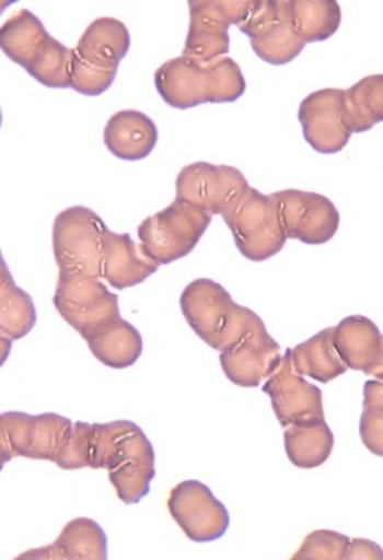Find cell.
<instances>
[{"label":"cell","mask_w":383,"mask_h":560,"mask_svg":"<svg viewBox=\"0 0 383 560\" xmlns=\"http://www.w3.org/2000/svg\"><path fill=\"white\" fill-rule=\"evenodd\" d=\"M106 230L103 218L83 206L59 212L53 226V250L59 272L103 278Z\"/></svg>","instance_id":"8"},{"label":"cell","mask_w":383,"mask_h":560,"mask_svg":"<svg viewBox=\"0 0 383 560\" xmlns=\"http://www.w3.org/2000/svg\"><path fill=\"white\" fill-rule=\"evenodd\" d=\"M359 436L371 454L383 457V382L380 380L371 378L364 383Z\"/></svg>","instance_id":"29"},{"label":"cell","mask_w":383,"mask_h":560,"mask_svg":"<svg viewBox=\"0 0 383 560\" xmlns=\"http://www.w3.org/2000/svg\"><path fill=\"white\" fill-rule=\"evenodd\" d=\"M263 392L271 398L275 416L283 430L294 422L325 418L323 392L294 370L292 349H287L277 370L263 383Z\"/></svg>","instance_id":"16"},{"label":"cell","mask_w":383,"mask_h":560,"mask_svg":"<svg viewBox=\"0 0 383 560\" xmlns=\"http://www.w3.org/2000/svg\"><path fill=\"white\" fill-rule=\"evenodd\" d=\"M343 94L340 89L316 90L299 106L302 135L320 154H337L351 140L352 135L344 127Z\"/></svg>","instance_id":"18"},{"label":"cell","mask_w":383,"mask_h":560,"mask_svg":"<svg viewBox=\"0 0 383 560\" xmlns=\"http://www.w3.org/2000/svg\"><path fill=\"white\" fill-rule=\"evenodd\" d=\"M37 325V308L30 293L21 290L5 260L2 259L0 278V334L2 340H21Z\"/></svg>","instance_id":"26"},{"label":"cell","mask_w":383,"mask_h":560,"mask_svg":"<svg viewBox=\"0 0 383 560\" xmlns=\"http://www.w3.org/2000/svg\"><path fill=\"white\" fill-rule=\"evenodd\" d=\"M71 428V419L54 412L38 416L4 412L0 416L2 463L5 464L14 457L56 463L62 440Z\"/></svg>","instance_id":"12"},{"label":"cell","mask_w":383,"mask_h":560,"mask_svg":"<svg viewBox=\"0 0 383 560\" xmlns=\"http://www.w3.org/2000/svg\"><path fill=\"white\" fill-rule=\"evenodd\" d=\"M286 454L301 469H314L330 459L335 439L325 418L294 422L283 431Z\"/></svg>","instance_id":"23"},{"label":"cell","mask_w":383,"mask_h":560,"mask_svg":"<svg viewBox=\"0 0 383 560\" xmlns=\"http://www.w3.org/2000/svg\"><path fill=\"white\" fill-rule=\"evenodd\" d=\"M176 197L196 203L212 215L227 218L241 202L249 182L242 171L227 164L194 163L176 176Z\"/></svg>","instance_id":"13"},{"label":"cell","mask_w":383,"mask_h":560,"mask_svg":"<svg viewBox=\"0 0 383 560\" xmlns=\"http://www.w3.org/2000/svg\"><path fill=\"white\" fill-rule=\"evenodd\" d=\"M54 307L85 341L94 340L121 319L119 299L103 278L59 272Z\"/></svg>","instance_id":"6"},{"label":"cell","mask_w":383,"mask_h":560,"mask_svg":"<svg viewBox=\"0 0 383 560\" xmlns=\"http://www.w3.org/2000/svg\"><path fill=\"white\" fill-rule=\"evenodd\" d=\"M130 45V32L121 21L98 18L90 23L73 49L71 89L86 97L106 94Z\"/></svg>","instance_id":"5"},{"label":"cell","mask_w":383,"mask_h":560,"mask_svg":"<svg viewBox=\"0 0 383 560\" xmlns=\"http://www.w3.org/2000/svg\"><path fill=\"white\" fill-rule=\"evenodd\" d=\"M292 362L299 374L320 383L334 382L349 370L335 350L334 328L322 329L310 340L294 347Z\"/></svg>","instance_id":"25"},{"label":"cell","mask_w":383,"mask_h":560,"mask_svg":"<svg viewBox=\"0 0 383 560\" xmlns=\"http://www.w3.org/2000/svg\"><path fill=\"white\" fill-rule=\"evenodd\" d=\"M0 49L47 89H71L73 49L56 40L28 9H20L4 21Z\"/></svg>","instance_id":"4"},{"label":"cell","mask_w":383,"mask_h":560,"mask_svg":"<svg viewBox=\"0 0 383 560\" xmlns=\"http://www.w3.org/2000/svg\"><path fill=\"white\" fill-rule=\"evenodd\" d=\"M160 268V262L140 242H135L130 233L104 232L103 280L113 289H131L155 275Z\"/></svg>","instance_id":"19"},{"label":"cell","mask_w":383,"mask_h":560,"mask_svg":"<svg viewBox=\"0 0 383 560\" xmlns=\"http://www.w3.org/2000/svg\"><path fill=\"white\" fill-rule=\"evenodd\" d=\"M154 85L163 102L175 109H192L202 104H232L247 89L242 68L232 57L202 62L184 54L155 70Z\"/></svg>","instance_id":"2"},{"label":"cell","mask_w":383,"mask_h":560,"mask_svg":"<svg viewBox=\"0 0 383 560\" xmlns=\"http://www.w3.org/2000/svg\"><path fill=\"white\" fill-rule=\"evenodd\" d=\"M90 467L107 469L123 504H139L155 478V454L151 440L134 421L94 424Z\"/></svg>","instance_id":"1"},{"label":"cell","mask_w":383,"mask_h":560,"mask_svg":"<svg viewBox=\"0 0 383 560\" xmlns=\"http://www.w3.org/2000/svg\"><path fill=\"white\" fill-rule=\"evenodd\" d=\"M179 308L197 337L212 350L236 346L251 329L265 325L253 308L239 305L218 281H190L179 296Z\"/></svg>","instance_id":"3"},{"label":"cell","mask_w":383,"mask_h":560,"mask_svg":"<svg viewBox=\"0 0 383 560\" xmlns=\"http://www.w3.org/2000/svg\"><path fill=\"white\" fill-rule=\"evenodd\" d=\"M383 335L367 316H349L334 326V347L349 370L367 371L382 350Z\"/></svg>","instance_id":"22"},{"label":"cell","mask_w":383,"mask_h":560,"mask_svg":"<svg viewBox=\"0 0 383 560\" xmlns=\"http://www.w3.org/2000/svg\"><path fill=\"white\" fill-rule=\"evenodd\" d=\"M294 26L304 44L325 42L339 32L343 9L335 0H292Z\"/></svg>","instance_id":"28"},{"label":"cell","mask_w":383,"mask_h":560,"mask_svg":"<svg viewBox=\"0 0 383 560\" xmlns=\"http://www.w3.org/2000/svg\"><path fill=\"white\" fill-rule=\"evenodd\" d=\"M86 346L101 364L113 370H127L142 355L143 340L139 329L121 317L103 335L86 341Z\"/></svg>","instance_id":"27"},{"label":"cell","mask_w":383,"mask_h":560,"mask_svg":"<svg viewBox=\"0 0 383 560\" xmlns=\"http://www.w3.org/2000/svg\"><path fill=\"white\" fill-rule=\"evenodd\" d=\"M281 358L280 343L262 325L251 329L236 346L220 352V364L233 385L256 388L277 370Z\"/></svg>","instance_id":"17"},{"label":"cell","mask_w":383,"mask_h":560,"mask_svg":"<svg viewBox=\"0 0 383 560\" xmlns=\"http://www.w3.org/2000/svg\"><path fill=\"white\" fill-rule=\"evenodd\" d=\"M239 30L249 38L254 54L268 65H289L306 47L295 32L292 0H257Z\"/></svg>","instance_id":"11"},{"label":"cell","mask_w":383,"mask_h":560,"mask_svg":"<svg viewBox=\"0 0 383 560\" xmlns=\"http://www.w3.org/2000/svg\"><path fill=\"white\" fill-rule=\"evenodd\" d=\"M167 511L194 544L220 540L230 528L229 509L197 479L182 481L170 491Z\"/></svg>","instance_id":"14"},{"label":"cell","mask_w":383,"mask_h":560,"mask_svg":"<svg viewBox=\"0 0 383 560\" xmlns=\"http://www.w3.org/2000/svg\"><path fill=\"white\" fill-rule=\"evenodd\" d=\"M224 223L232 232L239 253L253 262L271 259L286 247L287 236L277 200L254 187L247 188Z\"/></svg>","instance_id":"9"},{"label":"cell","mask_w":383,"mask_h":560,"mask_svg":"<svg viewBox=\"0 0 383 560\" xmlns=\"http://www.w3.org/2000/svg\"><path fill=\"white\" fill-rule=\"evenodd\" d=\"M16 559H107V536L95 521L78 517L66 524L58 540Z\"/></svg>","instance_id":"21"},{"label":"cell","mask_w":383,"mask_h":560,"mask_svg":"<svg viewBox=\"0 0 383 560\" xmlns=\"http://www.w3.org/2000/svg\"><path fill=\"white\" fill-rule=\"evenodd\" d=\"M347 559L352 560H383V548L375 541L364 540V538H355L349 545Z\"/></svg>","instance_id":"32"},{"label":"cell","mask_w":383,"mask_h":560,"mask_svg":"<svg viewBox=\"0 0 383 560\" xmlns=\"http://www.w3.org/2000/svg\"><path fill=\"white\" fill-rule=\"evenodd\" d=\"M92 434H94V424L83 421L73 422V428L66 433L65 440H62L56 464L65 471L90 467Z\"/></svg>","instance_id":"30"},{"label":"cell","mask_w":383,"mask_h":560,"mask_svg":"<svg viewBox=\"0 0 383 560\" xmlns=\"http://www.w3.org/2000/svg\"><path fill=\"white\" fill-rule=\"evenodd\" d=\"M257 0H188L187 40L184 56L202 62L217 61L230 50V26L242 25Z\"/></svg>","instance_id":"10"},{"label":"cell","mask_w":383,"mask_h":560,"mask_svg":"<svg viewBox=\"0 0 383 560\" xmlns=\"http://www.w3.org/2000/svg\"><path fill=\"white\" fill-rule=\"evenodd\" d=\"M364 374L367 376H370V378L380 380V382H383V343H382V350H380L379 358L375 359V362L368 368L367 371H364Z\"/></svg>","instance_id":"33"},{"label":"cell","mask_w":383,"mask_h":560,"mask_svg":"<svg viewBox=\"0 0 383 560\" xmlns=\"http://www.w3.org/2000/svg\"><path fill=\"white\" fill-rule=\"evenodd\" d=\"M214 215L206 209L176 197L166 209L140 223L139 240L161 266L184 259L208 232Z\"/></svg>","instance_id":"7"},{"label":"cell","mask_w":383,"mask_h":560,"mask_svg":"<svg viewBox=\"0 0 383 560\" xmlns=\"http://www.w3.org/2000/svg\"><path fill=\"white\" fill-rule=\"evenodd\" d=\"M344 127L349 133H364L383 122V74H370L343 94Z\"/></svg>","instance_id":"24"},{"label":"cell","mask_w":383,"mask_h":560,"mask_svg":"<svg viewBox=\"0 0 383 560\" xmlns=\"http://www.w3.org/2000/svg\"><path fill=\"white\" fill-rule=\"evenodd\" d=\"M351 538L332 529L310 533L301 548L292 556L295 560H343L347 559Z\"/></svg>","instance_id":"31"},{"label":"cell","mask_w":383,"mask_h":560,"mask_svg":"<svg viewBox=\"0 0 383 560\" xmlns=\"http://www.w3.org/2000/svg\"><path fill=\"white\" fill-rule=\"evenodd\" d=\"M271 196L277 200L287 240L323 245L339 232L340 214L328 197L304 190H280Z\"/></svg>","instance_id":"15"},{"label":"cell","mask_w":383,"mask_h":560,"mask_svg":"<svg viewBox=\"0 0 383 560\" xmlns=\"http://www.w3.org/2000/svg\"><path fill=\"white\" fill-rule=\"evenodd\" d=\"M160 131L148 114L140 110H119L111 116L104 128L107 151L121 161H142L154 151Z\"/></svg>","instance_id":"20"}]
</instances>
